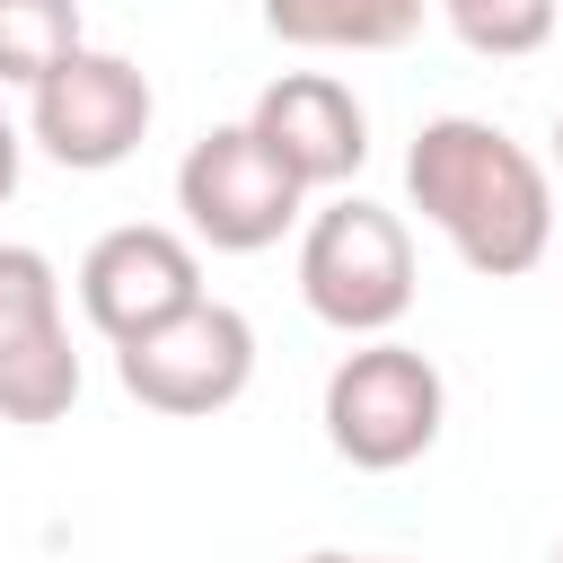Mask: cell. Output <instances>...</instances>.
Masks as SVG:
<instances>
[{
    "mask_svg": "<svg viewBox=\"0 0 563 563\" xmlns=\"http://www.w3.org/2000/svg\"><path fill=\"white\" fill-rule=\"evenodd\" d=\"M405 194L413 211L457 246L466 273L519 282L554 246V185L545 167L484 114H431L405 150Z\"/></svg>",
    "mask_w": 563,
    "mask_h": 563,
    "instance_id": "1",
    "label": "cell"
},
{
    "mask_svg": "<svg viewBox=\"0 0 563 563\" xmlns=\"http://www.w3.org/2000/svg\"><path fill=\"white\" fill-rule=\"evenodd\" d=\"M299 299L317 325L334 334H387L413 308V229L387 202L334 194L325 211H308L299 229Z\"/></svg>",
    "mask_w": 563,
    "mask_h": 563,
    "instance_id": "2",
    "label": "cell"
},
{
    "mask_svg": "<svg viewBox=\"0 0 563 563\" xmlns=\"http://www.w3.org/2000/svg\"><path fill=\"white\" fill-rule=\"evenodd\" d=\"M325 449L361 475H396L413 466L440 422H449V378L431 369V352L396 343V334H369L361 352H343L325 369Z\"/></svg>",
    "mask_w": 563,
    "mask_h": 563,
    "instance_id": "3",
    "label": "cell"
},
{
    "mask_svg": "<svg viewBox=\"0 0 563 563\" xmlns=\"http://www.w3.org/2000/svg\"><path fill=\"white\" fill-rule=\"evenodd\" d=\"M176 211H185L194 246H211V255H264V246H282V229L308 211V185H299L246 123H211V132L176 158Z\"/></svg>",
    "mask_w": 563,
    "mask_h": 563,
    "instance_id": "4",
    "label": "cell"
},
{
    "mask_svg": "<svg viewBox=\"0 0 563 563\" xmlns=\"http://www.w3.org/2000/svg\"><path fill=\"white\" fill-rule=\"evenodd\" d=\"M114 378H123V396L141 413L202 422V413H220V405H238L255 387V325L229 299H194L185 317H167L141 343H123L114 352Z\"/></svg>",
    "mask_w": 563,
    "mask_h": 563,
    "instance_id": "5",
    "label": "cell"
},
{
    "mask_svg": "<svg viewBox=\"0 0 563 563\" xmlns=\"http://www.w3.org/2000/svg\"><path fill=\"white\" fill-rule=\"evenodd\" d=\"M150 114H158L150 70L123 62V53H106V44H79L62 70H44V79L26 88V132H35V150H44L53 167H70V176L123 167V158L141 150Z\"/></svg>",
    "mask_w": 563,
    "mask_h": 563,
    "instance_id": "6",
    "label": "cell"
},
{
    "mask_svg": "<svg viewBox=\"0 0 563 563\" xmlns=\"http://www.w3.org/2000/svg\"><path fill=\"white\" fill-rule=\"evenodd\" d=\"M79 405V352L62 325V273L44 246L0 238V422H62Z\"/></svg>",
    "mask_w": 563,
    "mask_h": 563,
    "instance_id": "7",
    "label": "cell"
},
{
    "mask_svg": "<svg viewBox=\"0 0 563 563\" xmlns=\"http://www.w3.org/2000/svg\"><path fill=\"white\" fill-rule=\"evenodd\" d=\"M194 299H202V255H194V238H176L158 220H123L79 255V308L114 352L141 343L150 325L185 317Z\"/></svg>",
    "mask_w": 563,
    "mask_h": 563,
    "instance_id": "8",
    "label": "cell"
},
{
    "mask_svg": "<svg viewBox=\"0 0 563 563\" xmlns=\"http://www.w3.org/2000/svg\"><path fill=\"white\" fill-rule=\"evenodd\" d=\"M246 132H255L308 194L352 185L361 158H369V114H361V97H352L334 70H282V79L246 106Z\"/></svg>",
    "mask_w": 563,
    "mask_h": 563,
    "instance_id": "9",
    "label": "cell"
},
{
    "mask_svg": "<svg viewBox=\"0 0 563 563\" xmlns=\"http://www.w3.org/2000/svg\"><path fill=\"white\" fill-rule=\"evenodd\" d=\"M422 9L431 0H264V26L299 53H396L422 35Z\"/></svg>",
    "mask_w": 563,
    "mask_h": 563,
    "instance_id": "10",
    "label": "cell"
},
{
    "mask_svg": "<svg viewBox=\"0 0 563 563\" xmlns=\"http://www.w3.org/2000/svg\"><path fill=\"white\" fill-rule=\"evenodd\" d=\"M79 44V0H0V88H35Z\"/></svg>",
    "mask_w": 563,
    "mask_h": 563,
    "instance_id": "11",
    "label": "cell"
},
{
    "mask_svg": "<svg viewBox=\"0 0 563 563\" xmlns=\"http://www.w3.org/2000/svg\"><path fill=\"white\" fill-rule=\"evenodd\" d=\"M431 9H440L449 35H457L466 53H484V62L537 53V44L554 35V18H563V0H431Z\"/></svg>",
    "mask_w": 563,
    "mask_h": 563,
    "instance_id": "12",
    "label": "cell"
},
{
    "mask_svg": "<svg viewBox=\"0 0 563 563\" xmlns=\"http://www.w3.org/2000/svg\"><path fill=\"white\" fill-rule=\"evenodd\" d=\"M18 158H26V141H18V123L0 114V202L18 194Z\"/></svg>",
    "mask_w": 563,
    "mask_h": 563,
    "instance_id": "13",
    "label": "cell"
},
{
    "mask_svg": "<svg viewBox=\"0 0 563 563\" xmlns=\"http://www.w3.org/2000/svg\"><path fill=\"white\" fill-rule=\"evenodd\" d=\"M299 563H396V554H299Z\"/></svg>",
    "mask_w": 563,
    "mask_h": 563,
    "instance_id": "14",
    "label": "cell"
},
{
    "mask_svg": "<svg viewBox=\"0 0 563 563\" xmlns=\"http://www.w3.org/2000/svg\"><path fill=\"white\" fill-rule=\"evenodd\" d=\"M554 167H563V114H554Z\"/></svg>",
    "mask_w": 563,
    "mask_h": 563,
    "instance_id": "15",
    "label": "cell"
},
{
    "mask_svg": "<svg viewBox=\"0 0 563 563\" xmlns=\"http://www.w3.org/2000/svg\"><path fill=\"white\" fill-rule=\"evenodd\" d=\"M554 563H563V545H554Z\"/></svg>",
    "mask_w": 563,
    "mask_h": 563,
    "instance_id": "16",
    "label": "cell"
}]
</instances>
